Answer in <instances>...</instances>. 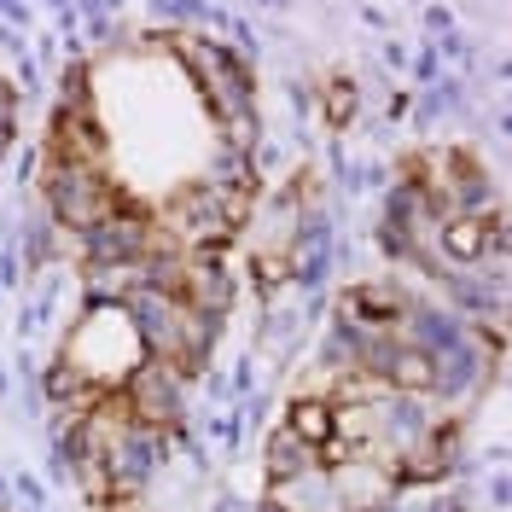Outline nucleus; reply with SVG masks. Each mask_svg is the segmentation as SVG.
<instances>
[{
  "label": "nucleus",
  "mask_w": 512,
  "mask_h": 512,
  "mask_svg": "<svg viewBox=\"0 0 512 512\" xmlns=\"http://www.w3.org/2000/svg\"><path fill=\"white\" fill-rule=\"evenodd\" d=\"M35 204L47 210V222L64 239L99 227L105 216H117L128 204L117 169H105V158H47L41 152V175H35Z\"/></svg>",
  "instance_id": "nucleus-1"
},
{
  "label": "nucleus",
  "mask_w": 512,
  "mask_h": 512,
  "mask_svg": "<svg viewBox=\"0 0 512 512\" xmlns=\"http://www.w3.org/2000/svg\"><path fill=\"white\" fill-rule=\"evenodd\" d=\"M256 198H233V192H216L204 175H192L181 181L175 192H163V204L152 210V222L158 233L175 245V251H227L233 239H239V227H245V210H251Z\"/></svg>",
  "instance_id": "nucleus-2"
},
{
  "label": "nucleus",
  "mask_w": 512,
  "mask_h": 512,
  "mask_svg": "<svg viewBox=\"0 0 512 512\" xmlns=\"http://www.w3.org/2000/svg\"><path fill=\"white\" fill-rule=\"evenodd\" d=\"M501 355H507V344H495L483 332H466L460 344L431 355V390H425V402L443 408V414H466L489 390V379H501Z\"/></svg>",
  "instance_id": "nucleus-3"
},
{
  "label": "nucleus",
  "mask_w": 512,
  "mask_h": 512,
  "mask_svg": "<svg viewBox=\"0 0 512 512\" xmlns=\"http://www.w3.org/2000/svg\"><path fill=\"white\" fill-rule=\"evenodd\" d=\"M117 402H123L128 419H140V425H152V431L169 437L175 425L192 419V379L181 367L158 361V355H140L128 367V379L117 384Z\"/></svg>",
  "instance_id": "nucleus-4"
},
{
  "label": "nucleus",
  "mask_w": 512,
  "mask_h": 512,
  "mask_svg": "<svg viewBox=\"0 0 512 512\" xmlns=\"http://www.w3.org/2000/svg\"><path fill=\"white\" fill-rule=\"evenodd\" d=\"M70 245H76V268H140V262H146L152 251H163L169 239L158 233L152 210L123 204L117 216H105L99 227L76 233Z\"/></svg>",
  "instance_id": "nucleus-5"
},
{
  "label": "nucleus",
  "mask_w": 512,
  "mask_h": 512,
  "mask_svg": "<svg viewBox=\"0 0 512 512\" xmlns=\"http://www.w3.org/2000/svg\"><path fill=\"white\" fill-rule=\"evenodd\" d=\"M419 291L390 268V274H367V280H355L344 286L338 297H326V315L350 320V326H367V332H379V326H396V320L408 315V303H414Z\"/></svg>",
  "instance_id": "nucleus-6"
},
{
  "label": "nucleus",
  "mask_w": 512,
  "mask_h": 512,
  "mask_svg": "<svg viewBox=\"0 0 512 512\" xmlns=\"http://www.w3.org/2000/svg\"><path fill=\"white\" fill-rule=\"evenodd\" d=\"M326 478H332V495H338V512H390L408 489L402 478L384 466V460H338V466H326Z\"/></svg>",
  "instance_id": "nucleus-7"
},
{
  "label": "nucleus",
  "mask_w": 512,
  "mask_h": 512,
  "mask_svg": "<svg viewBox=\"0 0 512 512\" xmlns=\"http://www.w3.org/2000/svg\"><path fill=\"white\" fill-rule=\"evenodd\" d=\"M396 332H402V338H408V344H414L419 355H437V350H448V344H460V338H466L472 326H466V320L454 315V309H448L443 297L419 291L414 303H408V315L396 320Z\"/></svg>",
  "instance_id": "nucleus-8"
},
{
  "label": "nucleus",
  "mask_w": 512,
  "mask_h": 512,
  "mask_svg": "<svg viewBox=\"0 0 512 512\" xmlns=\"http://www.w3.org/2000/svg\"><path fill=\"white\" fill-rule=\"evenodd\" d=\"M12 245H18V262H24V280H30V274H47L53 262L70 256V239L47 222L41 204H24V210L12 216Z\"/></svg>",
  "instance_id": "nucleus-9"
},
{
  "label": "nucleus",
  "mask_w": 512,
  "mask_h": 512,
  "mask_svg": "<svg viewBox=\"0 0 512 512\" xmlns=\"http://www.w3.org/2000/svg\"><path fill=\"white\" fill-rule=\"evenodd\" d=\"M262 501L280 507V512H338V495H332L326 466H309V472L280 478V483H262Z\"/></svg>",
  "instance_id": "nucleus-10"
},
{
  "label": "nucleus",
  "mask_w": 512,
  "mask_h": 512,
  "mask_svg": "<svg viewBox=\"0 0 512 512\" xmlns=\"http://www.w3.org/2000/svg\"><path fill=\"white\" fill-rule=\"evenodd\" d=\"M315 105H320V123L332 128V134L355 128V111H361V88H355L350 70H332V76H320V82H315Z\"/></svg>",
  "instance_id": "nucleus-11"
},
{
  "label": "nucleus",
  "mask_w": 512,
  "mask_h": 512,
  "mask_svg": "<svg viewBox=\"0 0 512 512\" xmlns=\"http://www.w3.org/2000/svg\"><path fill=\"white\" fill-rule=\"evenodd\" d=\"M309 466H315V448H303L286 425H274V431H268V443H262V483L297 478V472H309Z\"/></svg>",
  "instance_id": "nucleus-12"
},
{
  "label": "nucleus",
  "mask_w": 512,
  "mask_h": 512,
  "mask_svg": "<svg viewBox=\"0 0 512 512\" xmlns=\"http://www.w3.org/2000/svg\"><path fill=\"white\" fill-rule=\"evenodd\" d=\"M6 495H12L18 512H53V489L35 478V472H12V478H6Z\"/></svg>",
  "instance_id": "nucleus-13"
},
{
  "label": "nucleus",
  "mask_w": 512,
  "mask_h": 512,
  "mask_svg": "<svg viewBox=\"0 0 512 512\" xmlns=\"http://www.w3.org/2000/svg\"><path fill=\"white\" fill-rule=\"evenodd\" d=\"M18 111H24V99H18V88L0 76V163H6L12 146H18Z\"/></svg>",
  "instance_id": "nucleus-14"
},
{
  "label": "nucleus",
  "mask_w": 512,
  "mask_h": 512,
  "mask_svg": "<svg viewBox=\"0 0 512 512\" xmlns=\"http://www.w3.org/2000/svg\"><path fill=\"white\" fill-rule=\"evenodd\" d=\"M437 70H443V53H437V47H419V59H414V82H419V88H431V82H443Z\"/></svg>",
  "instance_id": "nucleus-15"
},
{
  "label": "nucleus",
  "mask_w": 512,
  "mask_h": 512,
  "mask_svg": "<svg viewBox=\"0 0 512 512\" xmlns=\"http://www.w3.org/2000/svg\"><path fill=\"white\" fill-rule=\"evenodd\" d=\"M483 501L495 512H507V501H512V478H507V466H495V478L483 483Z\"/></svg>",
  "instance_id": "nucleus-16"
},
{
  "label": "nucleus",
  "mask_w": 512,
  "mask_h": 512,
  "mask_svg": "<svg viewBox=\"0 0 512 512\" xmlns=\"http://www.w3.org/2000/svg\"><path fill=\"white\" fill-rule=\"evenodd\" d=\"M425 30H431V41L448 35V30H454V12H448V6H431V12H425Z\"/></svg>",
  "instance_id": "nucleus-17"
},
{
  "label": "nucleus",
  "mask_w": 512,
  "mask_h": 512,
  "mask_svg": "<svg viewBox=\"0 0 512 512\" xmlns=\"http://www.w3.org/2000/svg\"><path fill=\"white\" fill-rule=\"evenodd\" d=\"M384 64H390V70H408V47H402V41H384Z\"/></svg>",
  "instance_id": "nucleus-18"
},
{
  "label": "nucleus",
  "mask_w": 512,
  "mask_h": 512,
  "mask_svg": "<svg viewBox=\"0 0 512 512\" xmlns=\"http://www.w3.org/2000/svg\"><path fill=\"white\" fill-rule=\"evenodd\" d=\"M0 402H12V373L0 367Z\"/></svg>",
  "instance_id": "nucleus-19"
},
{
  "label": "nucleus",
  "mask_w": 512,
  "mask_h": 512,
  "mask_svg": "<svg viewBox=\"0 0 512 512\" xmlns=\"http://www.w3.org/2000/svg\"><path fill=\"white\" fill-rule=\"evenodd\" d=\"M6 501H12V495H6V472H0V512H6Z\"/></svg>",
  "instance_id": "nucleus-20"
},
{
  "label": "nucleus",
  "mask_w": 512,
  "mask_h": 512,
  "mask_svg": "<svg viewBox=\"0 0 512 512\" xmlns=\"http://www.w3.org/2000/svg\"><path fill=\"white\" fill-rule=\"evenodd\" d=\"M47 6H59V12H70V0H47Z\"/></svg>",
  "instance_id": "nucleus-21"
},
{
  "label": "nucleus",
  "mask_w": 512,
  "mask_h": 512,
  "mask_svg": "<svg viewBox=\"0 0 512 512\" xmlns=\"http://www.w3.org/2000/svg\"><path fill=\"white\" fill-rule=\"evenodd\" d=\"M262 6H286V0H262Z\"/></svg>",
  "instance_id": "nucleus-22"
},
{
  "label": "nucleus",
  "mask_w": 512,
  "mask_h": 512,
  "mask_svg": "<svg viewBox=\"0 0 512 512\" xmlns=\"http://www.w3.org/2000/svg\"><path fill=\"white\" fill-rule=\"evenodd\" d=\"M6 297H12V291H6V286H0V303H6Z\"/></svg>",
  "instance_id": "nucleus-23"
}]
</instances>
